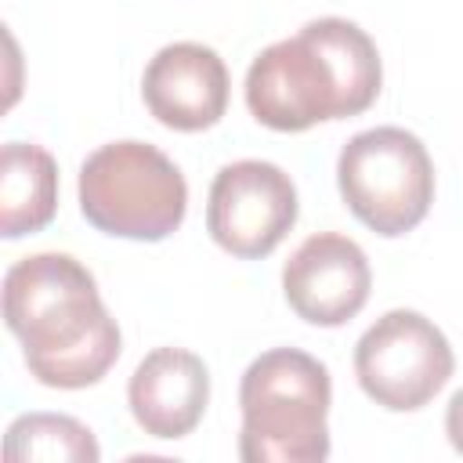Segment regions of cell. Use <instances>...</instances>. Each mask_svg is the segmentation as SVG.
<instances>
[{"mask_svg": "<svg viewBox=\"0 0 463 463\" xmlns=\"http://www.w3.org/2000/svg\"><path fill=\"white\" fill-rule=\"evenodd\" d=\"M4 326L22 344L36 383L58 391L94 387L123 351L94 275L72 253H33L4 275Z\"/></svg>", "mask_w": 463, "mask_h": 463, "instance_id": "obj_1", "label": "cell"}, {"mask_svg": "<svg viewBox=\"0 0 463 463\" xmlns=\"http://www.w3.org/2000/svg\"><path fill=\"white\" fill-rule=\"evenodd\" d=\"M383 83L373 36L347 18H315L264 47L246 69L250 116L279 134L362 116Z\"/></svg>", "mask_w": 463, "mask_h": 463, "instance_id": "obj_2", "label": "cell"}, {"mask_svg": "<svg viewBox=\"0 0 463 463\" xmlns=\"http://www.w3.org/2000/svg\"><path fill=\"white\" fill-rule=\"evenodd\" d=\"M329 369L300 347L257 354L239 383L242 463H322L329 456Z\"/></svg>", "mask_w": 463, "mask_h": 463, "instance_id": "obj_3", "label": "cell"}, {"mask_svg": "<svg viewBox=\"0 0 463 463\" xmlns=\"http://www.w3.org/2000/svg\"><path fill=\"white\" fill-rule=\"evenodd\" d=\"M80 213L112 239L159 242L188 213L177 163L148 141H109L80 166Z\"/></svg>", "mask_w": 463, "mask_h": 463, "instance_id": "obj_4", "label": "cell"}, {"mask_svg": "<svg viewBox=\"0 0 463 463\" xmlns=\"http://www.w3.org/2000/svg\"><path fill=\"white\" fill-rule=\"evenodd\" d=\"M344 206L376 235L412 232L434 203V163L427 145L405 127L358 130L336 159Z\"/></svg>", "mask_w": 463, "mask_h": 463, "instance_id": "obj_5", "label": "cell"}, {"mask_svg": "<svg viewBox=\"0 0 463 463\" xmlns=\"http://www.w3.org/2000/svg\"><path fill=\"white\" fill-rule=\"evenodd\" d=\"M449 336L420 311L394 307L380 315L354 344V376L369 402L387 412L423 409L452 376Z\"/></svg>", "mask_w": 463, "mask_h": 463, "instance_id": "obj_6", "label": "cell"}, {"mask_svg": "<svg viewBox=\"0 0 463 463\" xmlns=\"http://www.w3.org/2000/svg\"><path fill=\"white\" fill-rule=\"evenodd\" d=\"M297 213L293 177L268 159H235L221 166L206 195V232L239 260L268 257L293 232Z\"/></svg>", "mask_w": 463, "mask_h": 463, "instance_id": "obj_7", "label": "cell"}, {"mask_svg": "<svg viewBox=\"0 0 463 463\" xmlns=\"http://www.w3.org/2000/svg\"><path fill=\"white\" fill-rule=\"evenodd\" d=\"M369 289H373L369 257L354 239L340 232L307 235L282 264L286 304L307 326L333 329L351 322L365 307Z\"/></svg>", "mask_w": 463, "mask_h": 463, "instance_id": "obj_8", "label": "cell"}, {"mask_svg": "<svg viewBox=\"0 0 463 463\" xmlns=\"http://www.w3.org/2000/svg\"><path fill=\"white\" fill-rule=\"evenodd\" d=\"M228 90L232 80L224 58L195 40L159 47L141 76L145 109L156 116V123L181 134L217 127L228 112Z\"/></svg>", "mask_w": 463, "mask_h": 463, "instance_id": "obj_9", "label": "cell"}, {"mask_svg": "<svg viewBox=\"0 0 463 463\" xmlns=\"http://www.w3.org/2000/svg\"><path fill=\"white\" fill-rule=\"evenodd\" d=\"M127 405L145 434L159 441L188 438L210 405V369L184 347H156L137 362Z\"/></svg>", "mask_w": 463, "mask_h": 463, "instance_id": "obj_10", "label": "cell"}, {"mask_svg": "<svg viewBox=\"0 0 463 463\" xmlns=\"http://www.w3.org/2000/svg\"><path fill=\"white\" fill-rule=\"evenodd\" d=\"M58 210V163L33 141L0 148V235L22 239L43 232Z\"/></svg>", "mask_w": 463, "mask_h": 463, "instance_id": "obj_11", "label": "cell"}, {"mask_svg": "<svg viewBox=\"0 0 463 463\" xmlns=\"http://www.w3.org/2000/svg\"><path fill=\"white\" fill-rule=\"evenodd\" d=\"M7 463H98L101 449L87 423L65 412H25L4 434Z\"/></svg>", "mask_w": 463, "mask_h": 463, "instance_id": "obj_12", "label": "cell"}, {"mask_svg": "<svg viewBox=\"0 0 463 463\" xmlns=\"http://www.w3.org/2000/svg\"><path fill=\"white\" fill-rule=\"evenodd\" d=\"M445 434H449L452 449L463 456V387L449 398V409H445Z\"/></svg>", "mask_w": 463, "mask_h": 463, "instance_id": "obj_13", "label": "cell"}]
</instances>
